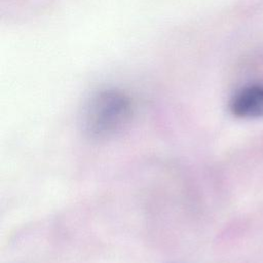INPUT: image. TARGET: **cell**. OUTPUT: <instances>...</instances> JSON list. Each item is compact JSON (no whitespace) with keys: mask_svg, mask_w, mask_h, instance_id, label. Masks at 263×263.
I'll return each mask as SVG.
<instances>
[{"mask_svg":"<svg viewBox=\"0 0 263 263\" xmlns=\"http://www.w3.org/2000/svg\"><path fill=\"white\" fill-rule=\"evenodd\" d=\"M132 116L130 99L120 90L106 89L87 101L81 114V126L92 139H108L121 133Z\"/></svg>","mask_w":263,"mask_h":263,"instance_id":"6da1fadb","label":"cell"},{"mask_svg":"<svg viewBox=\"0 0 263 263\" xmlns=\"http://www.w3.org/2000/svg\"><path fill=\"white\" fill-rule=\"evenodd\" d=\"M229 110L239 118L263 117V84H251L236 91L229 102Z\"/></svg>","mask_w":263,"mask_h":263,"instance_id":"7a4b0ae2","label":"cell"}]
</instances>
